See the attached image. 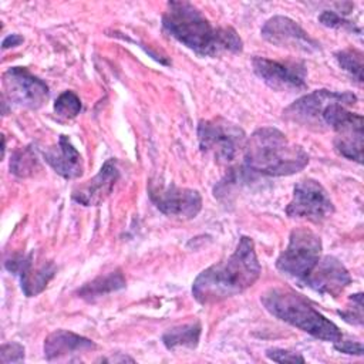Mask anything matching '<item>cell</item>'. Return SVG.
Returning a JSON list of instances; mask_svg holds the SVG:
<instances>
[{
    "label": "cell",
    "instance_id": "6da1fadb",
    "mask_svg": "<svg viewBox=\"0 0 364 364\" xmlns=\"http://www.w3.org/2000/svg\"><path fill=\"white\" fill-rule=\"evenodd\" d=\"M164 30L202 57L240 53L243 41L232 27H215L188 1H169L162 14Z\"/></svg>",
    "mask_w": 364,
    "mask_h": 364
},
{
    "label": "cell",
    "instance_id": "7a4b0ae2",
    "mask_svg": "<svg viewBox=\"0 0 364 364\" xmlns=\"http://www.w3.org/2000/svg\"><path fill=\"white\" fill-rule=\"evenodd\" d=\"M262 267L255 243L242 236L235 252L223 262L202 270L192 284V294L200 304H212L243 293L260 277Z\"/></svg>",
    "mask_w": 364,
    "mask_h": 364
},
{
    "label": "cell",
    "instance_id": "3957f363",
    "mask_svg": "<svg viewBox=\"0 0 364 364\" xmlns=\"http://www.w3.org/2000/svg\"><path fill=\"white\" fill-rule=\"evenodd\" d=\"M245 166L262 175L287 176L300 172L309 164L307 152L287 139L273 127L257 128L243 146Z\"/></svg>",
    "mask_w": 364,
    "mask_h": 364
},
{
    "label": "cell",
    "instance_id": "277c9868",
    "mask_svg": "<svg viewBox=\"0 0 364 364\" xmlns=\"http://www.w3.org/2000/svg\"><path fill=\"white\" fill-rule=\"evenodd\" d=\"M260 301L274 317L318 340L337 343L343 338L340 328L333 321L290 289L272 287L262 294Z\"/></svg>",
    "mask_w": 364,
    "mask_h": 364
},
{
    "label": "cell",
    "instance_id": "5b68a950",
    "mask_svg": "<svg viewBox=\"0 0 364 364\" xmlns=\"http://www.w3.org/2000/svg\"><path fill=\"white\" fill-rule=\"evenodd\" d=\"M198 139L202 152L219 164H229L243 151L246 134L237 124L223 117H215L199 121Z\"/></svg>",
    "mask_w": 364,
    "mask_h": 364
},
{
    "label": "cell",
    "instance_id": "8992f818",
    "mask_svg": "<svg viewBox=\"0 0 364 364\" xmlns=\"http://www.w3.org/2000/svg\"><path fill=\"white\" fill-rule=\"evenodd\" d=\"M321 239L311 229L296 228L291 230L287 247L276 260V267L283 274L303 280L310 274L321 257Z\"/></svg>",
    "mask_w": 364,
    "mask_h": 364
},
{
    "label": "cell",
    "instance_id": "52a82bcc",
    "mask_svg": "<svg viewBox=\"0 0 364 364\" xmlns=\"http://www.w3.org/2000/svg\"><path fill=\"white\" fill-rule=\"evenodd\" d=\"M323 124L336 132V151L351 161L363 162V117L351 112L344 104H331L323 111Z\"/></svg>",
    "mask_w": 364,
    "mask_h": 364
},
{
    "label": "cell",
    "instance_id": "ba28073f",
    "mask_svg": "<svg viewBox=\"0 0 364 364\" xmlns=\"http://www.w3.org/2000/svg\"><path fill=\"white\" fill-rule=\"evenodd\" d=\"M334 212L333 200L320 182L311 178L299 181L293 188V196L286 208L289 218H301L310 222H323Z\"/></svg>",
    "mask_w": 364,
    "mask_h": 364
},
{
    "label": "cell",
    "instance_id": "9c48e42d",
    "mask_svg": "<svg viewBox=\"0 0 364 364\" xmlns=\"http://www.w3.org/2000/svg\"><path fill=\"white\" fill-rule=\"evenodd\" d=\"M148 195L154 205L169 218L188 220L202 209V196L196 189L179 188L175 183L162 185L149 181Z\"/></svg>",
    "mask_w": 364,
    "mask_h": 364
},
{
    "label": "cell",
    "instance_id": "30bf717a",
    "mask_svg": "<svg viewBox=\"0 0 364 364\" xmlns=\"http://www.w3.org/2000/svg\"><path fill=\"white\" fill-rule=\"evenodd\" d=\"M357 101V97L353 92H336L330 90H316L309 92L299 100H296L291 105H289L283 115L284 118L297 122L304 127H316L320 128L323 125V111L331 104H344L353 105Z\"/></svg>",
    "mask_w": 364,
    "mask_h": 364
},
{
    "label": "cell",
    "instance_id": "8fae6325",
    "mask_svg": "<svg viewBox=\"0 0 364 364\" xmlns=\"http://www.w3.org/2000/svg\"><path fill=\"white\" fill-rule=\"evenodd\" d=\"M3 90V98L31 109H38L48 100V85L24 67H10L4 71Z\"/></svg>",
    "mask_w": 364,
    "mask_h": 364
},
{
    "label": "cell",
    "instance_id": "7c38bea8",
    "mask_svg": "<svg viewBox=\"0 0 364 364\" xmlns=\"http://www.w3.org/2000/svg\"><path fill=\"white\" fill-rule=\"evenodd\" d=\"M252 65L255 74L276 91H300L307 87V70L303 63H280L264 57H255Z\"/></svg>",
    "mask_w": 364,
    "mask_h": 364
},
{
    "label": "cell",
    "instance_id": "4fadbf2b",
    "mask_svg": "<svg viewBox=\"0 0 364 364\" xmlns=\"http://www.w3.org/2000/svg\"><path fill=\"white\" fill-rule=\"evenodd\" d=\"M262 37L273 46L293 48L304 53L320 50L317 40L309 36L294 20L286 16H273L262 27Z\"/></svg>",
    "mask_w": 364,
    "mask_h": 364
},
{
    "label": "cell",
    "instance_id": "5bb4252c",
    "mask_svg": "<svg viewBox=\"0 0 364 364\" xmlns=\"http://www.w3.org/2000/svg\"><path fill=\"white\" fill-rule=\"evenodd\" d=\"M351 283L346 266L334 256H323L301 284L321 294L338 296Z\"/></svg>",
    "mask_w": 364,
    "mask_h": 364
},
{
    "label": "cell",
    "instance_id": "9a60e30c",
    "mask_svg": "<svg viewBox=\"0 0 364 364\" xmlns=\"http://www.w3.org/2000/svg\"><path fill=\"white\" fill-rule=\"evenodd\" d=\"M118 178L119 169L115 159H107L94 178L73 191L71 198L84 206H98L111 195Z\"/></svg>",
    "mask_w": 364,
    "mask_h": 364
},
{
    "label": "cell",
    "instance_id": "2e32d148",
    "mask_svg": "<svg viewBox=\"0 0 364 364\" xmlns=\"http://www.w3.org/2000/svg\"><path fill=\"white\" fill-rule=\"evenodd\" d=\"M6 269L20 276L21 289L27 297L41 293L55 273L51 262H44L38 267L33 266V253L27 256H14L6 262Z\"/></svg>",
    "mask_w": 364,
    "mask_h": 364
},
{
    "label": "cell",
    "instance_id": "e0dca14e",
    "mask_svg": "<svg viewBox=\"0 0 364 364\" xmlns=\"http://www.w3.org/2000/svg\"><path fill=\"white\" fill-rule=\"evenodd\" d=\"M44 159L55 173L65 179H75L82 175V156L65 135H60L58 142L44 152Z\"/></svg>",
    "mask_w": 364,
    "mask_h": 364
},
{
    "label": "cell",
    "instance_id": "ac0fdd59",
    "mask_svg": "<svg viewBox=\"0 0 364 364\" xmlns=\"http://www.w3.org/2000/svg\"><path fill=\"white\" fill-rule=\"evenodd\" d=\"M95 348L97 346L92 340L68 330L53 331L44 340V355L48 361L58 360L70 354L91 351Z\"/></svg>",
    "mask_w": 364,
    "mask_h": 364
},
{
    "label": "cell",
    "instance_id": "d6986e66",
    "mask_svg": "<svg viewBox=\"0 0 364 364\" xmlns=\"http://www.w3.org/2000/svg\"><path fill=\"white\" fill-rule=\"evenodd\" d=\"M122 287H125V277L121 273V270H115V272H111L105 276H100V277L94 279L92 282L84 284L78 290V296L81 299L91 301L97 297H101L111 291H117Z\"/></svg>",
    "mask_w": 364,
    "mask_h": 364
},
{
    "label": "cell",
    "instance_id": "ffe728a7",
    "mask_svg": "<svg viewBox=\"0 0 364 364\" xmlns=\"http://www.w3.org/2000/svg\"><path fill=\"white\" fill-rule=\"evenodd\" d=\"M199 337H200V324L191 323V324H182V326L169 328L168 331L164 333L162 341L165 347L169 350L181 346L193 348L198 346Z\"/></svg>",
    "mask_w": 364,
    "mask_h": 364
},
{
    "label": "cell",
    "instance_id": "44dd1931",
    "mask_svg": "<svg viewBox=\"0 0 364 364\" xmlns=\"http://www.w3.org/2000/svg\"><path fill=\"white\" fill-rule=\"evenodd\" d=\"M38 169V159L31 146H24L13 152L10 158V172L18 178L31 176Z\"/></svg>",
    "mask_w": 364,
    "mask_h": 364
},
{
    "label": "cell",
    "instance_id": "7402d4cb",
    "mask_svg": "<svg viewBox=\"0 0 364 364\" xmlns=\"http://www.w3.org/2000/svg\"><path fill=\"white\" fill-rule=\"evenodd\" d=\"M338 65L346 70L358 84L363 82V53L355 48L341 50L336 53Z\"/></svg>",
    "mask_w": 364,
    "mask_h": 364
},
{
    "label": "cell",
    "instance_id": "603a6c76",
    "mask_svg": "<svg viewBox=\"0 0 364 364\" xmlns=\"http://www.w3.org/2000/svg\"><path fill=\"white\" fill-rule=\"evenodd\" d=\"M81 111V100L74 91H64L54 102V112L65 119L77 117Z\"/></svg>",
    "mask_w": 364,
    "mask_h": 364
},
{
    "label": "cell",
    "instance_id": "cb8c5ba5",
    "mask_svg": "<svg viewBox=\"0 0 364 364\" xmlns=\"http://www.w3.org/2000/svg\"><path fill=\"white\" fill-rule=\"evenodd\" d=\"M351 306H347L346 310H340L338 314L347 323L361 326L363 324V294L357 293L350 297Z\"/></svg>",
    "mask_w": 364,
    "mask_h": 364
},
{
    "label": "cell",
    "instance_id": "d4e9b609",
    "mask_svg": "<svg viewBox=\"0 0 364 364\" xmlns=\"http://www.w3.org/2000/svg\"><path fill=\"white\" fill-rule=\"evenodd\" d=\"M318 20L323 26L331 27V28H348L350 31H357L358 34L361 33V28L355 27L354 23L346 20L340 13L331 11V10H324L320 16Z\"/></svg>",
    "mask_w": 364,
    "mask_h": 364
},
{
    "label": "cell",
    "instance_id": "484cf974",
    "mask_svg": "<svg viewBox=\"0 0 364 364\" xmlns=\"http://www.w3.org/2000/svg\"><path fill=\"white\" fill-rule=\"evenodd\" d=\"M0 361L4 364L24 361V347L18 343L3 344L0 348Z\"/></svg>",
    "mask_w": 364,
    "mask_h": 364
},
{
    "label": "cell",
    "instance_id": "4316f807",
    "mask_svg": "<svg viewBox=\"0 0 364 364\" xmlns=\"http://www.w3.org/2000/svg\"><path fill=\"white\" fill-rule=\"evenodd\" d=\"M266 357L274 363H304V357L300 353H293L283 348L266 350Z\"/></svg>",
    "mask_w": 364,
    "mask_h": 364
},
{
    "label": "cell",
    "instance_id": "83f0119b",
    "mask_svg": "<svg viewBox=\"0 0 364 364\" xmlns=\"http://www.w3.org/2000/svg\"><path fill=\"white\" fill-rule=\"evenodd\" d=\"M334 348L340 353L346 354H353V355H363V344L357 341H343V338L337 343H334Z\"/></svg>",
    "mask_w": 364,
    "mask_h": 364
},
{
    "label": "cell",
    "instance_id": "f1b7e54d",
    "mask_svg": "<svg viewBox=\"0 0 364 364\" xmlns=\"http://www.w3.org/2000/svg\"><path fill=\"white\" fill-rule=\"evenodd\" d=\"M21 43H23V37H21V36H18V34H10V36H7V37L3 40L1 47H3V50H7V48H10V47L18 46V44H21Z\"/></svg>",
    "mask_w": 364,
    "mask_h": 364
}]
</instances>
